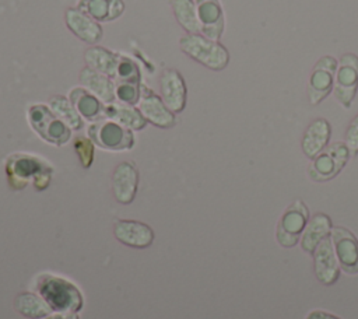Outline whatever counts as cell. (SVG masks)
Returning <instances> with one entry per match:
<instances>
[{
	"instance_id": "obj_1",
	"label": "cell",
	"mask_w": 358,
	"mask_h": 319,
	"mask_svg": "<svg viewBox=\"0 0 358 319\" xmlns=\"http://www.w3.org/2000/svg\"><path fill=\"white\" fill-rule=\"evenodd\" d=\"M36 291L52 311L74 313L83 306L80 290L64 278L52 274H42L36 280Z\"/></svg>"
},
{
	"instance_id": "obj_2",
	"label": "cell",
	"mask_w": 358,
	"mask_h": 319,
	"mask_svg": "<svg viewBox=\"0 0 358 319\" xmlns=\"http://www.w3.org/2000/svg\"><path fill=\"white\" fill-rule=\"evenodd\" d=\"M6 172L8 176V183L14 189H22L32 179L36 190H43L48 187L52 178V168L41 158L14 154L7 160Z\"/></svg>"
},
{
	"instance_id": "obj_3",
	"label": "cell",
	"mask_w": 358,
	"mask_h": 319,
	"mask_svg": "<svg viewBox=\"0 0 358 319\" xmlns=\"http://www.w3.org/2000/svg\"><path fill=\"white\" fill-rule=\"evenodd\" d=\"M179 46L185 55L201 66L220 71L229 63V52L220 41H211L201 34H186L179 39Z\"/></svg>"
},
{
	"instance_id": "obj_4",
	"label": "cell",
	"mask_w": 358,
	"mask_h": 319,
	"mask_svg": "<svg viewBox=\"0 0 358 319\" xmlns=\"http://www.w3.org/2000/svg\"><path fill=\"white\" fill-rule=\"evenodd\" d=\"M350 150L345 143L336 141L323 148L308 166V175L315 182H326L336 178L350 160Z\"/></svg>"
},
{
	"instance_id": "obj_5",
	"label": "cell",
	"mask_w": 358,
	"mask_h": 319,
	"mask_svg": "<svg viewBox=\"0 0 358 319\" xmlns=\"http://www.w3.org/2000/svg\"><path fill=\"white\" fill-rule=\"evenodd\" d=\"M28 119L32 129L48 143L62 146L66 144L71 137V129L62 122L49 106L43 104L31 105Z\"/></svg>"
},
{
	"instance_id": "obj_6",
	"label": "cell",
	"mask_w": 358,
	"mask_h": 319,
	"mask_svg": "<svg viewBox=\"0 0 358 319\" xmlns=\"http://www.w3.org/2000/svg\"><path fill=\"white\" fill-rule=\"evenodd\" d=\"M88 137L98 147L110 151L129 150L134 144L131 130L110 119L96 120L90 125Z\"/></svg>"
},
{
	"instance_id": "obj_7",
	"label": "cell",
	"mask_w": 358,
	"mask_h": 319,
	"mask_svg": "<svg viewBox=\"0 0 358 319\" xmlns=\"http://www.w3.org/2000/svg\"><path fill=\"white\" fill-rule=\"evenodd\" d=\"M309 221V210L302 200L292 201L282 213L277 225V241L284 248L295 246Z\"/></svg>"
},
{
	"instance_id": "obj_8",
	"label": "cell",
	"mask_w": 358,
	"mask_h": 319,
	"mask_svg": "<svg viewBox=\"0 0 358 319\" xmlns=\"http://www.w3.org/2000/svg\"><path fill=\"white\" fill-rule=\"evenodd\" d=\"M357 91H358V56L354 53H344L337 60L333 92L336 99L344 108L348 109L355 98Z\"/></svg>"
},
{
	"instance_id": "obj_9",
	"label": "cell",
	"mask_w": 358,
	"mask_h": 319,
	"mask_svg": "<svg viewBox=\"0 0 358 319\" xmlns=\"http://www.w3.org/2000/svg\"><path fill=\"white\" fill-rule=\"evenodd\" d=\"M337 70V59L331 55H324L315 63L308 80V98L312 105L320 104L334 87Z\"/></svg>"
},
{
	"instance_id": "obj_10",
	"label": "cell",
	"mask_w": 358,
	"mask_h": 319,
	"mask_svg": "<svg viewBox=\"0 0 358 319\" xmlns=\"http://www.w3.org/2000/svg\"><path fill=\"white\" fill-rule=\"evenodd\" d=\"M330 238L333 242L334 253L340 267L348 273H358V239L344 227L331 228Z\"/></svg>"
},
{
	"instance_id": "obj_11",
	"label": "cell",
	"mask_w": 358,
	"mask_h": 319,
	"mask_svg": "<svg viewBox=\"0 0 358 319\" xmlns=\"http://www.w3.org/2000/svg\"><path fill=\"white\" fill-rule=\"evenodd\" d=\"M159 91L164 104L173 113H179L186 106L187 88L185 78L176 69H165L159 76Z\"/></svg>"
},
{
	"instance_id": "obj_12",
	"label": "cell",
	"mask_w": 358,
	"mask_h": 319,
	"mask_svg": "<svg viewBox=\"0 0 358 319\" xmlns=\"http://www.w3.org/2000/svg\"><path fill=\"white\" fill-rule=\"evenodd\" d=\"M315 274L323 285H331L338 280L340 264L337 262L330 235L319 242L313 250Z\"/></svg>"
},
{
	"instance_id": "obj_13",
	"label": "cell",
	"mask_w": 358,
	"mask_h": 319,
	"mask_svg": "<svg viewBox=\"0 0 358 319\" xmlns=\"http://www.w3.org/2000/svg\"><path fill=\"white\" fill-rule=\"evenodd\" d=\"M201 25L200 34L211 41H220L225 27L224 11L220 0H194Z\"/></svg>"
},
{
	"instance_id": "obj_14",
	"label": "cell",
	"mask_w": 358,
	"mask_h": 319,
	"mask_svg": "<svg viewBox=\"0 0 358 319\" xmlns=\"http://www.w3.org/2000/svg\"><path fill=\"white\" fill-rule=\"evenodd\" d=\"M138 104L141 115L151 125L161 129H169L175 125L173 112H171L168 106L164 104L162 98L154 94L152 91L141 88V98Z\"/></svg>"
},
{
	"instance_id": "obj_15",
	"label": "cell",
	"mask_w": 358,
	"mask_h": 319,
	"mask_svg": "<svg viewBox=\"0 0 358 319\" xmlns=\"http://www.w3.org/2000/svg\"><path fill=\"white\" fill-rule=\"evenodd\" d=\"M138 186V172L134 164L123 161L116 165L112 173V192L115 199L122 204L133 201Z\"/></svg>"
},
{
	"instance_id": "obj_16",
	"label": "cell",
	"mask_w": 358,
	"mask_h": 319,
	"mask_svg": "<svg viewBox=\"0 0 358 319\" xmlns=\"http://www.w3.org/2000/svg\"><path fill=\"white\" fill-rule=\"evenodd\" d=\"M64 22L67 28L83 42L96 45L102 39V27L99 22L88 17L77 7H70L64 13Z\"/></svg>"
},
{
	"instance_id": "obj_17",
	"label": "cell",
	"mask_w": 358,
	"mask_h": 319,
	"mask_svg": "<svg viewBox=\"0 0 358 319\" xmlns=\"http://www.w3.org/2000/svg\"><path fill=\"white\" fill-rule=\"evenodd\" d=\"M113 234L122 243L133 248H147L154 239L151 227L134 220H117L113 225Z\"/></svg>"
},
{
	"instance_id": "obj_18",
	"label": "cell",
	"mask_w": 358,
	"mask_h": 319,
	"mask_svg": "<svg viewBox=\"0 0 358 319\" xmlns=\"http://www.w3.org/2000/svg\"><path fill=\"white\" fill-rule=\"evenodd\" d=\"M330 134H331V126L327 119L324 118L313 119L303 132V136L301 140L302 153L310 160L315 158L323 148L329 146Z\"/></svg>"
},
{
	"instance_id": "obj_19",
	"label": "cell",
	"mask_w": 358,
	"mask_h": 319,
	"mask_svg": "<svg viewBox=\"0 0 358 319\" xmlns=\"http://www.w3.org/2000/svg\"><path fill=\"white\" fill-rule=\"evenodd\" d=\"M78 80H80L81 85L85 90H88L90 92H92L101 102L109 104V102L116 101L115 81H113V78L108 77L106 74L98 73L85 66L80 71Z\"/></svg>"
},
{
	"instance_id": "obj_20",
	"label": "cell",
	"mask_w": 358,
	"mask_h": 319,
	"mask_svg": "<svg viewBox=\"0 0 358 319\" xmlns=\"http://www.w3.org/2000/svg\"><path fill=\"white\" fill-rule=\"evenodd\" d=\"M77 8L96 22H108L123 14L124 3L123 0H78Z\"/></svg>"
},
{
	"instance_id": "obj_21",
	"label": "cell",
	"mask_w": 358,
	"mask_h": 319,
	"mask_svg": "<svg viewBox=\"0 0 358 319\" xmlns=\"http://www.w3.org/2000/svg\"><path fill=\"white\" fill-rule=\"evenodd\" d=\"M103 116L106 119L120 123L130 130H140L144 129L147 125V120L144 119L138 108L116 101L103 104Z\"/></svg>"
},
{
	"instance_id": "obj_22",
	"label": "cell",
	"mask_w": 358,
	"mask_h": 319,
	"mask_svg": "<svg viewBox=\"0 0 358 319\" xmlns=\"http://www.w3.org/2000/svg\"><path fill=\"white\" fill-rule=\"evenodd\" d=\"M331 220L324 213H317L312 218H309L302 235H301V246L306 253H313L319 242L327 238L331 232Z\"/></svg>"
},
{
	"instance_id": "obj_23",
	"label": "cell",
	"mask_w": 358,
	"mask_h": 319,
	"mask_svg": "<svg viewBox=\"0 0 358 319\" xmlns=\"http://www.w3.org/2000/svg\"><path fill=\"white\" fill-rule=\"evenodd\" d=\"M119 60H120L119 55L98 45H92L84 52L85 66L98 73L106 74L110 78H115L117 73Z\"/></svg>"
},
{
	"instance_id": "obj_24",
	"label": "cell",
	"mask_w": 358,
	"mask_h": 319,
	"mask_svg": "<svg viewBox=\"0 0 358 319\" xmlns=\"http://www.w3.org/2000/svg\"><path fill=\"white\" fill-rule=\"evenodd\" d=\"M69 99L81 118L95 120L103 116V102L84 87H74L69 92Z\"/></svg>"
},
{
	"instance_id": "obj_25",
	"label": "cell",
	"mask_w": 358,
	"mask_h": 319,
	"mask_svg": "<svg viewBox=\"0 0 358 319\" xmlns=\"http://www.w3.org/2000/svg\"><path fill=\"white\" fill-rule=\"evenodd\" d=\"M171 6L178 24L187 34H200L201 25L197 17L194 0H171Z\"/></svg>"
},
{
	"instance_id": "obj_26",
	"label": "cell",
	"mask_w": 358,
	"mask_h": 319,
	"mask_svg": "<svg viewBox=\"0 0 358 319\" xmlns=\"http://www.w3.org/2000/svg\"><path fill=\"white\" fill-rule=\"evenodd\" d=\"M15 309L31 319H42L50 313V306L42 297L32 292H22L15 298Z\"/></svg>"
},
{
	"instance_id": "obj_27",
	"label": "cell",
	"mask_w": 358,
	"mask_h": 319,
	"mask_svg": "<svg viewBox=\"0 0 358 319\" xmlns=\"http://www.w3.org/2000/svg\"><path fill=\"white\" fill-rule=\"evenodd\" d=\"M49 108L70 129L78 130L83 127V119L67 97H63V95L52 97L49 99Z\"/></svg>"
},
{
	"instance_id": "obj_28",
	"label": "cell",
	"mask_w": 358,
	"mask_h": 319,
	"mask_svg": "<svg viewBox=\"0 0 358 319\" xmlns=\"http://www.w3.org/2000/svg\"><path fill=\"white\" fill-rule=\"evenodd\" d=\"M140 80H141V76H140L138 66L131 59L120 56L117 73H116L113 81H116V83H134V84H140Z\"/></svg>"
},
{
	"instance_id": "obj_29",
	"label": "cell",
	"mask_w": 358,
	"mask_h": 319,
	"mask_svg": "<svg viewBox=\"0 0 358 319\" xmlns=\"http://www.w3.org/2000/svg\"><path fill=\"white\" fill-rule=\"evenodd\" d=\"M115 95L117 102L126 105H136L141 98V85L134 83H116L115 81Z\"/></svg>"
},
{
	"instance_id": "obj_30",
	"label": "cell",
	"mask_w": 358,
	"mask_h": 319,
	"mask_svg": "<svg viewBox=\"0 0 358 319\" xmlns=\"http://www.w3.org/2000/svg\"><path fill=\"white\" fill-rule=\"evenodd\" d=\"M74 148L83 168H90L94 161V143L91 139L84 136H77L74 139Z\"/></svg>"
},
{
	"instance_id": "obj_31",
	"label": "cell",
	"mask_w": 358,
	"mask_h": 319,
	"mask_svg": "<svg viewBox=\"0 0 358 319\" xmlns=\"http://www.w3.org/2000/svg\"><path fill=\"white\" fill-rule=\"evenodd\" d=\"M344 143L347 144L351 155L358 154V113L352 118V120L350 122L345 130Z\"/></svg>"
},
{
	"instance_id": "obj_32",
	"label": "cell",
	"mask_w": 358,
	"mask_h": 319,
	"mask_svg": "<svg viewBox=\"0 0 358 319\" xmlns=\"http://www.w3.org/2000/svg\"><path fill=\"white\" fill-rule=\"evenodd\" d=\"M306 319H341V318L324 311H312L308 313Z\"/></svg>"
},
{
	"instance_id": "obj_33",
	"label": "cell",
	"mask_w": 358,
	"mask_h": 319,
	"mask_svg": "<svg viewBox=\"0 0 358 319\" xmlns=\"http://www.w3.org/2000/svg\"><path fill=\"white\" fill-rule=\"evenodd\" d=\"M45 319H78L76 313H57V315H50V316H46Z\"/></svg>"
}]
</instances>
